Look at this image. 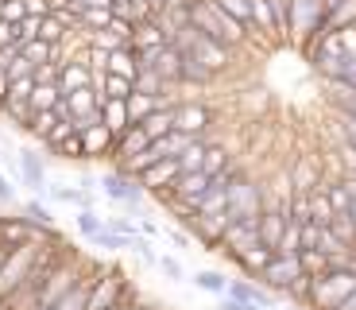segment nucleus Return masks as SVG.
Returning a JSON list of instances; mask_svg holds the SVG:
<instances>
[{"label":"nucleus","instance_id":"f257e3e1","mask_svg":"<svg viewBox=\"0 0 356 310\" xmlns=\"http://www.w3.org/2000/svg\"><path fill=\"white\" fill-rule=\"evenodd\" d=\"M186 24L194 27V31H202V36H209L213 43L229 47V51L241 43V39H248L244 36V27L236 24L232 16H225L213 0H190L186 4Z\"/></svg>","mask_w":356,"mask_h":310},{"label":"nucleus","instance_id":"f03ea898","mask_svg":"<svg viewBox=\"0 0 356 310\" xmlns=\"http://www.w3.org/2000/svg\"><path fill=\"white\" fill-rule=\"evenodd\" d=\"M353 291H356V264L353 260H337L325 275H314L310 310H337Z\"/></svg>","mask_w":356,"mask_h":310},{"label":"nucleus","instance_id":"7ed1b4c3","mask_svg":"<svg viewBox=\"0 0 356 310\" xmlns=\"http://www.w3.org/2000/svg\"><path fill=\"white\" fill-rule=\"evenodd\" d=\"M325 20H330L325 0H291V27H286V36L310 51L325 36Z\"/></svg>","mask_w":356,"mask_h":310},{"label":"nucleus","instance_id":"20e7f679","mask_svg":"<svg viewBox=\"0 0 356 310\" xmlns=\"http://www.w3.org/2000/svg\"><path fill=\"white\" fill-rule=\"evenodd\" d=\"M170 43H178L182 51L190 54V59L197 62V66H205L209 74H221L225 66H229V47H221V43H213L209 36H202V31H194V27H178L175 31V39Z\"/></svg>","mask_w":356,"mask_h":310},{"label":"nucleus","instance_id":"39448f33","mask_svg":"<svg viewBox=\"0 0 356 310\" xmlns=\"http://www.w3.org/2000/svg\"><path fill=\"white\" fill-rule=\"evenodd\" d=\"M78 284H81V279H78V268H74V264H54L51 272H47L43 287L31 295V302H35V310H51L54 302H63Z\"/></svg>","mask_w":356,"mask_h":310},{"label":"nucleus","instance_id":"423d86ee","mask_svg":"<svg viewBox=\"0 0 356 310\" xmlns=\"http://www.w3.org/2000/svg\"><path fill=\"white\" fill-rule=\"evenodd\" d=\"M264 190L256 183H248L244 175H236V183L229 186V217L232 222H248V217H264Z\"/></svg>","mask_w":356,"mask_h":310},{"label":"nucleus","instance_id":"0eeeda50","mask_svg":"<svg viewBox=\"0 0 356 310\" xmlns=\"http://www.w3.org/2000/svg\"><path fill=\"white\" fill-rule=\"evenodd\" d=\"M302 275H306L302 256H283V252H279V256L271 260V264H267V272L259 275L256 284H264L267 291H291V287L298 284Z\"/></svg>","mask_w":356,"mask_h":310},{"label":"nucleus","instance_id":"6e6552de","mask_svg":"<svg viewBox=\"0 0 356 310\" xmlns=\"http://www.w3.org/2000/svg\"><path fill=\"white\" fill-rule=\"evenodd\" d=\"M101 194L108 198V202H124V206H140L143 202V183L132 175H124V171H108V175H101Z\"/></svg>","mask_w":356,"mask_h":310},{"label":"nucleus","instance_id":"1a4fd4ad","mask_svg":"<svg viewBox=\"0 0 356 310\" xmlns=\"http://www.w3.org/2000/svg\"><path fill=\"white\" fill-rule=\"evenodd\" d=\"M74 132L86 140V151H89V160L93 155H113V148H116V136L108 132L105 124H101V116L97 121H78L74 124Z\"/></svg>","mask_w":356,"mask_h":310},{"label":"nucleus","instance_id":"9d476101","mask_svg":"<svg viewBox=\"0 0 356 310\" xmlns=\"http://www.w3.org/2000/svg\"><path fill=\"white\" fill-rule=\"evenodd\" d=\"M16 163H19V183L31 186L35 194H47V198H51V186H47V167H43V160H39V151L19 148V151H16Z\"/></svg>","mask_w":356,"mask_h":310},{"label":"nucleus","instance_id":"9b49d317","mask_svg":"<svg viewBox=\"0 0 356 310\" xmlns=\"http://www.w3.org/2000/svg\"><path fill=\"white\" fill-rule=\"evenodd\" d=\"M93 86V66L86 62V54H74L58 66V89L63 93H78V89H89Z\"/></svg>","mask_w":356,"mask_h":310},{"label":"nucleus","instance_id":"f8f14e48","mask_svg":"<svg viewBox=\"0 0 356 310\" xmlns=\"http://www.w3.org/2000/svg\"><path fill=\"white\" fill-rule=\"evenodd\" d=\"M209 109L202 105V101H182V105H175V128L186 136H202L205 128H209Z\"/></svg>","mask_w":356,"mask_h":310},{"label":"nucleus","instance_id":"ddd939ff","mask_svg":"<svg viewBox=\"0 0 356 310\" xmlns=\"http://www.w3.org/2000/svg\"><path fill=\"white\" fill-rule=\"evenodd\" d=\"M178 175H182V167H178V160H163V163H155L147 175L140 178L143 183V190L147 194H159V198H167L170 194V186L178 183Z\"/></svg>","mask_w":356,"mask_h":310},{"label":"nucleus","instance_id":"4468645a","mask_svg":"<svg viewBox=\"0 0 356 310\" xmlns=\"http://www.w3.org/2000/svg\"><path fill=\"white\" fill-rule=\"evenodd\" d=\"M152 70L159 74L167 86L182 82V47H178V43H167L163 51H155V54H152Z\"/></svg>","mask_w":356,"mask_h":310},{"label":"nucleus","instance_id":"2eb2a0df","mask_svg":"<svg viewBox=\"0 0 356 310\" xmlns=\"http://www.w3.org/2000/svg\"><path fill=\"white\" fill-rule=\"evenodd\" d=\"M152 148V136L143 132L140 124H132L120 140H116V148H113V160L116 163H124V160H136V155H143V151Z\"/></svg>","mask_w":356,"mask_h":310},{"label":"nucleus","instance_id":"dca6fc26","mask_svg":"<svg viewBox=\"0 0 356 310\" xmlns=\"http://www.w3.org/2000/svg\"><path fill=\"white\" fill-rule=\"evenodd\" d=\"M209 186H213V178L205 171H182L167 198H202V194H209Z\"/></svg>","mask_w":356,"mask_h":310},{"label":"nucleus","instance_id":"f3484780","mask_svg":"<svg viewBox=\"0 0 356 310\" xmlns=\"http://www.w3.org/2000/svg\"><path fill=\"white\" fill-rule=\"evenodd\" d=\"M252 36H283L271 0H252Z\"/></svg>","mask_w":356,"mask_h":310},{"label":"nucleus","instance_id":"a211bd4d","mask_svg":"<svg viewBox=\"0 0 356 310\" xmlns=\"http://www.w3.org/2000/svg\"><path fill=\"white\" fill-rule=\"evenodd\" d=\"M101 124H105V128L116 136V140H120V136H124L128 128H132V113H128V101H113V98H108L105 105H101Z\"/></svg>","mask_w":356,"mask_h":310},{"label":"nucleus","instance_id":"6ab92c4d","mask_svg":"<svg viewBox=\"0 0 356 310\" xmlns=\"http://www.w3.org/2000/svg\"><path fill=\"white\" fill-rule=\"evenodd\" d=\"M279 252L275 248H267V245H256V248H248V252H236V256H232V264H241L244 272L252 275V279H259V275L267 272V264H271V260H275Z\"/></svg>","mask_w":356,"mask_h":310},{"label":"nucleus","instance_id":"aec40b11","mask_svg":"<svg viewBox=\"0 0 356 310\" xmlns=\"http://www.w3.org/2000/svg\"><path fill=\"white\" fill-rule=\"evenodd\" d=\"M229 299L256 302V307H271V291H267L264 284H252V279H229Z\"/></svg>","mask_w":356,"mask_h":310},{"label":"nucleus","instance_id":"412c9836","mask_svg":"<svg viewBox=\"0 0 356 310\" xmlns=\"http://www.w3.org/2000/svg\"><path fill=\"white\" fill-rule=\"evenodd\" d=\"M140 128L152 136V140L170 136V132H175V105H170V101H167V105H159L152 116H147V121H140Z\"/></svg>","mask_w":356,"mask_h":310},{"label":"nucleus","instance_id":"4be33fe9","mask_svg":"<svg viewBox=\"0 0 356 310\" xmlns=\"http://www.w3.org/2000/svg\"><path fill=\"white\" fill-rule=\"evenodd\" d=\"M213 4L244 27V36H252V0H213Z\"/></svg>","mask_w":356,"mask_h":310},{"label":"nucleus","instance_id":"5701e85b","mask_svg":"<svg viewBox=\"0 0 356 310\" xmlns=\"http://www.w3.org/2000/svg\"><path fill=\"white\" fill-rule=\"evenodd\" d=\"M159 105H167V101H159V98H152V93H140V89H136L132 98H128V113H132V124L147 121V116H152Z\"/></svg>","mask_w":356,"mask_h":310},{"label":"nucleus","instance_id":"b1692460","mask_svg":"<svg viewBox=\"0 0 356 310\" xmlns=\"http://www.w3.org/2000/svg\"><path fill=\"white\" fill-rule=\"evenodd\" d=\"M101 93H105V101H128L136 93V82L132 78H120V74H105V82H101Z\"/></svg>","mask_w":356,"mask_h":310},{"label":"nucleus","instance_id":"393cba45","mask_svg":"<svg viewBox=\"0 0 356 310\" xmlns=\"http://www.w3.org/2000/svg\"><path fill=\"white\" fill-rule=\"evenodd\" d=\"M205 155H209V144H205V136H197V140H190V148L178 155V167L182 171H202Z\"/></svg>","mask_w":356,"mask_h":310},{"label":"nucleus","instance_id":"a878e982","mask_svg":"<svg viewBox=\"0 0 356 310\" xmlns=\"http://www.w3.org/2000/svg\"><path fill=\"white\" fill-rule=\"evenodd\" d=\"M113 20H116V12L113 8H81V31H108L113 27Z\"/></svg>","mask_w":356,"mask_h":310},{"label":"nucleus","instance_id":"bb28decb","mask_svg":"<svg viewBox=\"0 0 356 310\" xmlns=\"http://www.w3.org/2000/svg\"><path fill=\"white\" fill-rule=\"evenodd\" d=\"M190 284H194L197 291H205V295H229V279H225L221 272H209V268H205V272H194Z\"/></svg>","mask_w":356,"mask_h":310},{"label":"nucleus","instance_id":"cd10ccee","mask_svg":"<svg viewBox=\"0 0 356 310\" xmlns=\"http://www.w3.org/2000/svg\"><path fill=\"white\" fill-rule=\"evenodd\" d=\"M136 89H140V93H152V98H159V101H167V82H163L159 74L152 70V66H143V70H140Z\"/></svg>","mask_w":356,"mask_h":310},{"label":"nucleus","instance_id":"c85d7f7f","mask_svg":"<svg viewBox=\"0 0 356 310\" xmlns=\"http://www.w3.org/2000/svg\"><path fill=\"white\" fill-rule=\"evenodd\" d=\"M321 190L330 194V202H333V210H337V213H348V210H353L356 198L348 194V186L341 183V178H337V183H321Z\"/></svg>","mask_w":356,"mask_h":310},{"label":"nucleus","instance_id":"c756f323","mask_svg":"<svg viewBox=\"0 0 356 310\" xmlns=\"http://www.w3.org/2000/svg\"><path fill=\"white\" fill-rule=\"evenodd\" d=\"M89 287H93V279H86V284H78L70 295H66L63 302H54L51 310H89Z\"/></svg>","mask_w":356,"mask_h":310},{"label":"nucleus","instance_id":"7c9ffc66","mask_svg":"<svg viewBox=\"0 0 356 310\" xmlns=\"http://www.w3.org/2000/svg\"><path fill=\"white\" fill-rule=\"evenodd\" d=\"M54 155H63V160H89V151H86V140H81L78 132L74 136H66V140H58L54 144Z\"/></svg>","mask_w":356,"mask_h":310},{"label":"nucleus","instance_id":"2f4dec72","mask_svg":"<svg viewBox=\"0 0 356 310\" xmlns=\"http://www.w3.org/2000/svg\"><path fill=\"white\" fill-rule=\"evenodd\" d=\"M66 31H70V27L58 16H43V24H39V39H43V43H54V47H63Z\"/></svg>","mask_w":356,"mask_h":310},{"label":"nucleus","instance_id":"473e14b6","mask_svg":"<svg viewBox=\"0 0 356 310\" xmlns=\"http://www.w3.org/2000/svg\"><path fill=\"white\" fill-rule=\"evenodd\" d=\"M74 225H78V229L86 233L89 240L97 237V233H105V217H101L97 210H78V217H74Z\"/></svg>","mask_w":356,"mask_h":310},{"label":"nucleus","instance_id":"72a5a7b5","mask_svg":"<svg viewBox=\"0 0 356 310\" xmlns=\"http://www.w3.org/2000/svg\"><path fill=\"white\" fill-rule=\"evenodd\" d=\"M159 268H163V275H167V279H175V284H190V279H194L178 256H159Z\"/></svg>","mask_w":356,"mask_h":310},{"label":"nucleus","instance_id":"f704fd0d","mask_svg":"<svg viewBox=\"0 0 356 310\" xmlns=\"http://www.w3.org/2000/svg\"><path fill=\"white\" fill-rule=\"evenodd\" d=\"M225 167H232V163H229V151L213 144V148H209V155H205V167H202V171H205L209 178H213V175H221Z\"/></svg>","mask_w":356,"mask_h":310},{"label":"nucleus","instance_id":"c9c22d12","mask_svg":"<svg viewBox=\"0 0 356 310\" xmlns=\"http://www.w3.org/2000/svg\"><path fill=\"white\" fill-rule=\"evenodd\" d=\"M330 229L337 233V237H341V240H345V245L356 252V225H353V217H348V213H337V222H333Z\"/></svg>","mask_w":356,"mask_h":310},{"label":"nucleus","instance_id":"e433bc0d","mask_svg":"<svg viewBox=\"0 0 356 310\" xmlns=\"http://www.w3.org/2000/svg\"><path fill=\"white\" fill-rule=\"evenodd\" d=\"M24 217H31V222H39V225H54L51 210H47L43 202H35V198H27L24 202Z\"/></svg>","mask_w":356,"mask_h":310},{"label":"nucleus","instance_id":"4c0bfd02","mask_svg":"<svg viewBox=\"0 0 356 310\" xmlns=\"http://www.w3.org/2000/svg\"><path fill=\"white\" fill-rule=\"evenodd\" d=\"M0 8H4V20H8V24H24V20H27V8H24V0H4Z\"/></svg>","mask_w":356,"mask_h":310},{"label":"nucleus","instance_id":"58836bf2","mask_svg":"<svg viewBox=\"0 0 356 310\" xmlns=\"http://www.w3.org/2000/svg\"><path fill=\"white\" fill-rule=\"evenodd\" d=\"M132 252H136L140 260H147V264H159V256H155V248H152V237H140Z\"/></svg>","mask_w":356,"mask_h":310},{"label":"nucleus","instance_id":"ea45409f","mask_svg":"<svg viewBox=\"0 0 356 310\" xmlns=\"http://www.w3.org/2000/svg\"><path fill=\"white\" fill-rule=\"evenodd\" d=\"M12 43H19V36H16V24H8V20H4V24H0V51H8Z\"/></svg>","mask_w":356,"mask_h":310},{"label":"nucleus","instance_id":"a19ab883","mask_svg":"<svg viewBox=\"0 0 356 310\" xmlns=\"http://www.w3.org/2000/svg\"><path fill=\"white\" fill-rule=\"evenodd\" d=\"M8 101H12V78L4 70H0V116H4V109H8Z\"/></svg>","mask_w":356,"mask_h":310},{"label":"nucleus","instance_id":"79ce46f5","mask_svg":"<svg viewBox=\"0 0 356 310\" xmlns=\"http://www.w3.org/2000/svg\"><path fill=\"white\" fill-rule=\"evenodd\" d=\"M217 310H264V307H256V302H241V299H229V295H225V299L217 302Z\"/></svg>","mask_w":356,"mask_h":310},{"label":"nucleus","instance_id":"37998d69","mask_svg":"<svg viewBox=\"0 0 356 310\" xmlns=\"http://www.w3.org/2000/svg\"><path fill=\"white\" fill-rule=\"evenodd\" d=\"M0 202L8 206V202H16V186H12V178L0 171Z\"/></svg>","mask_w":356,"mask_h":310},{"label":"nucleus","instance_id":"c03bdc74","mask_svg":"<svg viewBox=\"0 0 356 310\" xmlns=\"http://www.w3.org/2000/svg\"><path fill=\"white\" fill-rule=\"evenodd\" d=\"M167 237H170V245H175V248H190V237H186V233H178V229H170Z\"/></svg>","mask_w":356,"mask_h":310},{"label":"nucleus","instance_id":"a18cd8bd","mask_svg":"<svg viewBox=\"0 0 356 310\" xmlns=\"http://www.w3.org/2000/svg\"><path fill=\"white\" fill-rule=\"evenodd\" d=\"M86 8H116V0H86Z\"/></svg>","mask_w":356,"mask_h":310},{"label":"nucleus","instance_id":"49530a36","mask_svg":"<svg viewBox=\"0 0 356 310\" xmlns=\"http://www.w3.org/2000/svg\"><path fill=\"white\" fill-rule=\"evenodd\" d=\"M337 310H356V291H353V295H348V299H345V302H341V307H337Z\"/></svg>","mask_w":356,"mask_h":310},{"label":"nucleus","instance_id":"de8ad7c7","mask_svg":"<svg viewBox=\"0 0 356 310\" xmlns=\"http://www.w3.org/2000/svg\"><path fill=\"white\" fill-rule=\"evenodd\" d=\"M4 260H8V248H0V268H4Z\"/></svg>","mask_w":356,"mask_h":310},{"label":"nucleus","instance_id":"09e8293b","mask_svg":"<svg viewBox=\"0 0 356 310\" xmlns=\"http://www.w3.org/2000/svg\"><path fill=\"white\" fill-rule=\"evenodd\" d=\"M348 217H353V225H356V202H353V210H348Z\"/></svg>","mask_w":356,"mask_h":310},{"label":"nucleus","instance_id":"8fccbe9b","mask_svg":"<svg viewBox=\"0 0 356 310\" xmlns=\"http://www.w3.org/2000/svg\"><path fill=\"white\" fill-rule=\"evenodd\" d=\"M0 70H4V54H0Z\"/></svg>","mask_w":356,"mask_h":310},{"label":"nucleus","instance_id":"3c124183","mask_svg":"<svg viewBox=\"0 0 356 310\" xmlns=\"http://www.w3.org/2000/svg\"><path fill=\"white\" fill-rule=\"evenodd\" d=\"M0 24H4V8H0Z\"/></svg>","mask_w":356,"mask_h":310},{"label":"nucleus","instance_id":"603ef678","mask_svg":"<svg viewBox=\"0 0 356 310\" xmlns=\"http://www.w3.org/2000/svg\"><path fill=\"white\" fill-rule=\"evenodd\" d=\"M0 4H4V0H0Z\"/></svg>","mask_w":356,"mask_h":310}]
</instances>
